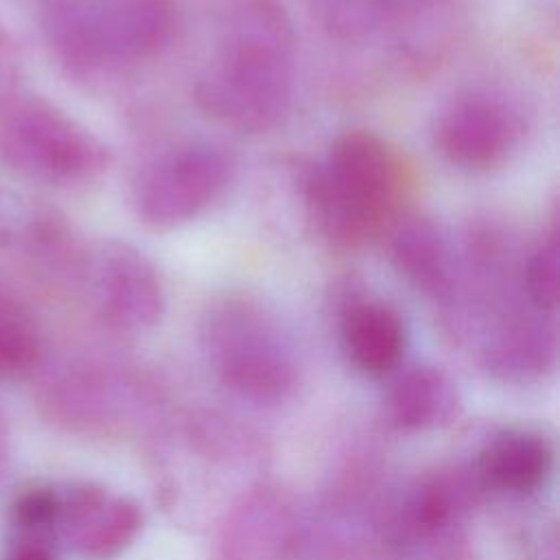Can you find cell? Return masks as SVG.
Listing matches in <instances>:
<instances>
[{
  "mask_svg": "<svg viewBox=\"0 0 560 560\" xmlns=\"http://www.w3.org/2000/svg\"><path fill=\"white\" fill-rule=\"evenodd\" d=\"M144 527L142 508L94 483L59 490L52 540L81 560H114L127 551Z\"/></svg>",
  "mask_w": 560,
  "mask_h": 560,
  "instance_id": "12",
  "label": "cell"
},
{
  "mask_svg": "<svg viewBox=\"0 0 560 560\" xmlns=\"http://www.w3.org/2000/svg\"><path fill=\"white\" fill-rule=\"evenodd\" d=\"M300 192L317 234L330 245L354 249L396 221L405 192V164L374 131L337 136L319 162L300 168Z\"/></svg>",
  "mask_w": 560,
  "mask_h": 560,
  "instance_id": "2",
  "label": "cell"
},
{
  "mask_svg": "<svg viewBox=\"0 0 560 560\" xmlns=\"http://www.w3.org/2000/svg\"><path fill=\"white\" fill-rule=\"evenodd\" d=\"M59 508V490L33 488L13 503V525L22 536H39L52 540V527Z\"/></svg>",
  "mask_w": 560,
  "mask_h": 560,
  "instance_id": "22",
  "label": "cell"
},
{
  "mask_svg": "<svg viewBox=\"0 0 560 560\" xmlns=\"http://www.w3.org/2000/svg\"><path fill=\"white\" fill-rule=\"evenodd\" d=\"M525 136V116L505 94L468 88L453 94L435 114L431 140L444 162L483 173L510 160Z\"/></svg>",
  "mask_w": 560,
  "mask_h": 560,
  "instance_id": "8",
  "label": "cell"
},
{
  "mask_svg": "<svg viewBox=\"0 0 560 560\" xmlns=\"http://www.w3.org/2000/svg\"><path fill=\"white\" fill-rule=\"evenodd\" d=\"M339 339L354 370L383 378L400 370L409 335L394 304L365 293H348L339 311Z\"/></svg>",
  "mask_w": 560,
  "mask_h": 560,
  "instance_id": "14",
  "label": "cell"
},
{
  "mask_svg": "<svg viewBox=\"0 0 560 560\" xmlns=\"http://www.w3.org/2000/svg\"><path fill=\"white\" fill-rule=\"evenodd\" d=\"M44 398L55 420L83 433L112 431L149 407L140 378L101 363L68 365L48 383Z\"/></svg>",
  "mask_w": 560,
  "mask_h": 560,
  "instance_id": "11",
  "label": "cell"
},
{
  "mask_svg": "<svg viewBox=\"0 0 560 560\" xmlns=\"http://www.w3.org/2000/svg\"><path fill=\"white\" fill-rule=\"evenodd\" d=\"M217 44V55L195 83L197 105L241 133L282 125L293 105L298 48L282 0H236Z\"/></svg>",
  "mask_w": 560,
  "mask_h": 560,
  "instance_id": "1",
  "label": "cell"
},
{
  "mask_svg": "<svg viewBox=\"0 0 560 560\" xmlns=\"http://www.w3.org/2000/svg\"><path fill=\"white\" fill-rule=\"evenodd\" d=\"M322 28L341 42H361L385 28L394 0H308Z\"/></svg>",
  "mask_w": 560,
  "mask_h": 560,
  "instance_id": "19",
  "label": "cell"
},
{
  "mask_svg": "<svg viewBox=\"0 0 560 560\" xmlns=\"http://www.w3.org/2000/svg\"><path fill=\"white\" fill-rule=\"evenodd\" d=\"M260 440L232 418L195 411L155 442V483L166 510L182 523L210 525L243 492L260 483Z\"/></svg>",
  "mask_w": 560,
  "mask_h": 560,
  "instance_id": "3",
  "label": "cell"
},
{
  "mask_svg": "<svg viewBox=\"0 0 560 560\" xmlns=\"http://www.w3.org/2000/svg\"><path fill=\"white\" fill-rule=\"evenodd\" d=\"M0 158L15 173L57 186L98 179L107 144L44 96L18 90L0 103Z\"/></svg>",
  "mask_w": 560,
  "mask_h": 560,
  "instance_id": "6",
  "label": "cell"
},
{
  "mask_svg": "<svg viewBox=\"0 0 560 560\" xmlns=\"http://www.w3.org/2000/svg\"><path fill=\"white\" fill-rule=\"evenodd\" d=\"M553 470V446L534 429L512 427L486 440L472 462L483 492L529 497L538 492Z\"/></svg>",
  "mask_w": 560,
  "mask_h": 560,
  "instance_id": "16",
  "label": "cell"
},
{
  "mask_svg": "<svg viewBox=\"0 0 560 560\" xmlns=\"http://www.w3.org/2000/svg\"><path fill=\"white\" fill-rule=\"evenodd\" d=\"M385 394L387 420L407 433L446 427L459 411L457 383L438 365L420 363L396 370Z\"/></svg>",
  "mask_w": 560,
  "mask_h": 560,
  "instance_id": "17",
  "label": "cell"
},
{
  "mask_svg": "<svg viewBox=\"0 0 560 560\" xmlns=\"http://www.w3.org/2000/svg\"><path fill=\"white\" fill-rule=\"evenodd\" d=\"M7 459H9V431L0 418V475L7 466Z\"/></svg>",
  "mask_w": 560,
  "mask_h": 560,
  "instance_id": "25",
  "label": "cell"
},
{
  "mask_svg": "<svg viewBox=\"0 0 560 560\" xmlns=\"http://www.w3.org/2000/svg\"><path fill=\"white\" fill-rule=\"evenodd\" d=\"M171 0H44L42 33L79 81H103L160 55L173 39Z\"/></svg>",
  "mask_w": 560,
  "mask_h": 560,
  "instance_id": "5",
  "label": "cell"
},
{
  "mask_svg": "<svg viewBox=\"0 0 560 560\" xmlns=\"http://www.w3.org/2000/svg\"><path fill=\"white\" fill-rule=\"evenodd\" d=\"M4 560H57V556H55L52 540L15 534L13 542L7 549Z\"/></svg>",
  "mask_w": 560,
  "mask_h": 560,
  "instance_id": "24",
  "label": "cell"
},
{
  "mask_svg": "<svg viewBox=\"0 0 560 560\" xmlns=\"http://www.w3.org/2000/svg\"><path fill=\"white\" fill-rule=\"evenodd\" d=\"M385 534L394 560H466L464 529H429L389 521Z\"/></svg>",
  "mask_w": 560,
  "mask_h": 560,
  "instance_id": "20",
  "label": "cell"
},
{
  "mask_svg": "<svg viewBox=\"0 0 560 560\" xmlns=\"http://www.w3.org/2000/svg\"><path fill=\"white\" fill-rule=\"evenodd\" d=\"M20 52L0 24V103L20 90Z\"/></svg>",
  "mask_w": 560,
  "mask_h": 560,
  "instance_id": "23",
  "label": "cell"
},
{
  "mask_svg": "<svg viewBox=\"0 0 560 560\" xmlns=\"http://www.w3.org/2000/svg\"><path fill=\"white\" fill-rule=\"evenodd\" d=\"M101 319L120 332H144L160 324L166 289L153 260L122 241H105L85 252L79 273Z\"/></svg>",
  "mask_w": 560,
  "mask_h": 560,
  "instance_id": "9",
  "label": "cell"
},
{
  "mask_svg": "<svg viewBox=\"0 0 560 560\" xmlns=\"http://www.w3.org/2000/svg\"><path fill=\"white\" fill-rule=\"evenodd\" d=\"M210 527V560H298L306 542L298 503L267 481L243 492Z\"/></svg>",
  "mask_w": 560,
  "mask_h": 560,
  "instance_id": "10",
  "label": "cell"
},
{
  "mask_svg": "<svg viewBox=\"0 0 560 560\" xmlns=\"http://www.w3.org/2000/svg\"><path fill=\"white\" fill-rule=\"evenodd\" d=\"M558 228L551 221L545 236L521 262V289L527 302L547 315L556 313L558 306Z\"/></svg>",
  "mask_w": 560,
  "mask_h": 560,
  "instance_id": "21",
  "label": "cell"
},
{
  "mask_svg": "<svg viewBox=\"0 0 560 560\" xmlns=\"http://www.w3.org/2000/svg\"><path fill=\"white\" fill-rule=\"evenodd\" d=\"M236 177L234 155L219 142L190 140L162 153L136 182L138 219L153 230H173L212 208Z\"/></svg>",
  "mask_w": 560,
  "mask_h": 560,
  "instance_id": "7",
  "label": "cell"
},
{
  "mask_svg": "<svg viewBox=\"0 0 560 560\" xmlns=\"http://www.w3.org/2000/svg\"><path fill=\"white\" fill-rule=\"evenodd\" d=\"M558 357L553 315L525 306L479 339V359L488 374L505 383H529L547 376Z\"/></svg>",
  "mask_w": 560,
  "mask_h": 560,
  "instance_id": "15",
  "label": "cell"
},
{
  "mask_svg": "<svg viewBox=\"0 0 560 560\" xmlns=\"http://www.w3.org/2000/svg\"><path fill=\"white\" fill-rule=\"evenodd\" d=\"M389 232V260L405 282L442 311L459 284V252L442 225L420 212L398 217Z\"/></svg>",
  "mask_w": 560,
  "mask_h": 560,
  "instance_id": "13",
  "label": "cell"
},
{
  "mask_svg": "<svg viewBox=\"0 0 560 560\" xmlns=\"http://www.w3.org/2000/svg\"><path fill=\"white\" fill-rule=\"evenodd\" d=\"M44 357V335L33 311L0 282V376L31 374Z\"/></svg>",
  "mask_w": 560,
  "mask_h": 560,
  "instance_id": "18",
  "label": "cell"
},
{
  "mask_svg": "<svg viewBox=\"0 0 560 560\" xmlns=\"http://www.w3.org/2000/svg\"><path fill=\"white\" fill-rule=\"evenodd\" d=\"M199 346L217 383L252 407H280L300 385V361L289 332L252 293L214 295L199 317Z\"/></svg>",
  "mask_w": 560,
  "mask_h": 560,
  "instance_id": "4",
  "label": "cell"
}]
</instances>
